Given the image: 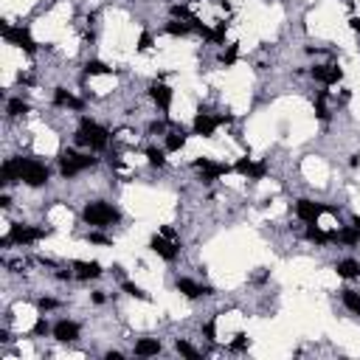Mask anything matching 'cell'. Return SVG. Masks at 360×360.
I'll return each instance as SVG.
<instances>
[{
    "label": "cell",
    "instance_id": "39",
    "mask_svg": "<svg viewBox=\"0 0 360 360\" xmlns=\"http://www.w3.org/2000/svg\"><path fill=\"white\" fill-rule=\"evenodd\" d=\"M160 234L166 236V239H172V242H178V234H175L172 228H160Z\"/></svg>",
    "mask_w": 360,
    "mask_h": 360
},
{
    "label": "cell",
    "instance_id": "26",
    "mask_svg": "<svg viewBox=\"0 0 360 360\" xmlns=\"http://www.w3.org/2000/svg\"><path fill=\"white\" fill-rule=\"evenodd\" d=\"M22 112H28V104L22 99H11L9 101V115H22Z\"/></svg>",
    "mask_w": 360,
    "mask_h": 360
},
{
    "label": "cell",
    "instance_id": "35",
    "mask_svg": "<svg viewBox=\"0 0 360 360\" xmlns=\"http://www.w3.org/2000/svg\"><path fill=\"white\" fill-rule=\"evenodd\" d=\"M45 332H48V324H45L43 318H40V321L34 324V335H45Z\"/></svg>",
    "mask_w": 360,
    "mask_h": 360
},
{
    "label": "cell",
    "instance_id": "31",
    "mask_svg": "<svg viewBox=\"0 0 360 360\" xmlns=\"http://www.w3.org/2000/svg\"><path fill=\"white\" fill-rule=\"evenodd\" d=\"M172 14H175V17H183V20H191V14H189L186 6H172Z\"/></svg>",
    "mask_w": 360,
    "mask_h": 360
},
{
    "label": "cell",
    "instance_id": "27",
    "mask_svg": "<svg viewBox=\"0 0 360 360\" xmlns=\"http://www.w3.org/2000/svg\"><path fill=\"white\" fill-rule=\"evenodd\" d=\"M146 158H149V163H152V166H163V163H166V158H163L160 149H146Z\"/></svg>",
    "mask_w": 360,
    "mask_h": 360
},
{
    "label": "cell",
    "instance_id": "24",
    "mask_svg": "<svg viewBox=\"0 0 360 360\" xmlns=\"http://www.w3.org/2000/svg\"><path fill=\"white\" fill-rule=\"evenodd\" d=\"M175 349H178V352L183 355V358H191V360H197V358H200V352H197V349L191 346V343H186V340H178V343H175Z\"/></svg>",
    "mask_w": 360,
    "mask_h": 360
},
{
    "label": "cell",
    "instance_id": "25",
    "mask_svg": "<svg viewBox=\"0 0 360 360\" xmlns=\"http://www.w3.org/2000/svg\"><path fill=\"white\" fill-rule=\"evenodd\" d=\"M85 70H88V73H93V76H101V73H110V68L104 65V62H99V59H90L88 65H85Z\"/></svg>",
    "mask_w": 360,
    "mask_h": 360
},
{
    "label": "cell",
    "instance_id": "5",
    "mask_svg": "<svg viewBox=\"0 0 360 360\" xmlns=\"http://www.w3.org/2000/svg\"><path fill=\"white\" fill-rule=\"evenodd\" d=\"M0 31H3V37L9 40V43H14V45H20V48H25L28 54H34V40H31V34L28 31H22V28H9V25H0Z\"/></svg>",
    "mask_w": 360,
    "mask_h": 360
},
{
    "label": "cell",
    "instance_id": "15",
    "mask_svg": "<svg viewBox=\"0 0 360 360\" xmlns=\"http://www.w3.org/2000/svg\"><path fill=\"white\" fill-rule=\"evenodd\" d=\"M217 118H211V115H208V112H200V115H197V118H194V133L197 135H211L214 130H217Z\"/></svg>",
    "mask_w": 360,
    "mask_h": 360
},
{
    "label": "cell",
    "instance_id": "34",
    "mask_svg": "<svg viewBox=\"0 0 360 360\" xmlns=\"http://www.w3.org/2000/svg\"><path fill=\"white\" fill-rule=\"evenodd\" d=\"M211 40H217V43H223V40H225V22H220V25L214 28V37H211Z\"/></svg>",
    "mask_w": 360,
    "mask_h": 360
},
{
    "label": "cell",
    "instance_id": "42",
    "mask_svg": "<svg viewBox=\"0 0 360 360\" xmlns=\"http://www.w3.org/2000/svg\"><path fill=\"white\" fill-rule=\"evenodd\" d=\"M107 360H121V352H107Z\"/></svg>",
    "mask_w": 360,
    "mask_h": 360
},
{
    "label": "cell",
    "instance_id": "18",
    "mask_svg": "<svg viewBox=\"0 0 360 360\" xmlns=\"http://www.w3.org/2000/svg\"><path fill=\"white\" fill-rule=\"evenodd\" d=\"M358 273H360V262H355V259H343L338 265V276H343V279H355Z\"/></svg>",
    "mask_w": 360,
    "mask_h": 360
},
{
    "label": "cell",
    "instance_id": "21",
    "mask_svg": "<svg viewBox=\"0 0 360 360\" xmlns=\"http://www.w3.org/2000/svg\"><path fill=\"white\" fill-rule=\"evenodd\" d=\"M343 304H346V310H352L355 315H360V292L343 290Z\"/></svg>",
    "mask_w": 360,
    "mask_h": 360
},
{
    "label": "cell",
    "instance_id": "20",
    "mask_svg": "<svg viewBox=\"0 0 360 360\" xmlns=\"http://www.w3.org/2000/svg\"><path fill=\"white\" fill-rule=\"evenodd\" d=\"M307 239H310V242H315V245H324V242H329V239H332V234H324L318 225H310V228H307Z\"/></svg>",
    "mask_w": 360,
    "mask_h": 360
},
{
    "label": "cell",
    "instance_id": "4",
    "mask_svg": "<svg viewBox=\"0 0 360 360\" xmlns=\"http://www.w3.org/2000/svg\"><path fill=\"white\" fill-rule=\"evenodd\" d=\"M93 163H96V158L76 155L73 149H62V155H59V169H62V175H65V178H73L76 172L93 166Z\"/></svg>",
    "mask_w": 360,
    "mask_h": 360
},
{
    "label": "cell",
    "instance_id": "13",
    "mask_svg": "<svg viewBox=\"0 0 360 360\" xmlns=\"http://www.w3.org/2000/svg\"><path fill=\"white\" fill-rule=\"evenodd\" d=\"M73 270H76L79 279H96V276H101L99 262H73Z\"/></svg>",
    "mask_w": 360,
    "mask_h": 360
},
{
    "label": "cell",
    "instance_id": "16",
    "mask_svg": "<svg viewBox=\"0 0 360 360\" xmlns=\"http://www.w3.org/2000/svg\"><path fill=\"white\" fill-rule=\"evenodd\" d=\"M158 352H160V343L152 340V338H144V340L135 343V355H138V358H152V355H158Z\"/></svg>",
    "mask_w": 360,
    "mask_h": 360
},
{
    "label": "cell",
    "instance_id": "37",
    "mask_svg": "<svg viewBox=\"0 0 360 360\" xmlns=\"http://www.w3.org/2000/svg\"><path fill=\"white\" fill-rule=\"evenodd\" d=\"M90 242H96V245H110V239L101 234H90Z\"/></svg>",
    "mask_w": 360,
    "mask_h": 360
},
{
    "label": "cell",
    "instance_id": "19",
    "mask_svg": "<svg viewBox=\"0 0 360 360\" xmlns=\"http://www.w3.org/2000/svg\"><path fill=\"white\" fill-rule=\"evenodd\" d=\"M54 101H56V104H62V107H76V110L82 107V101L73 99V96H70V93H65L62 88H59V90L54 93Z\"/></svg>",
    "mask_w": 360,
    "mask_h": 360
},
{
    "label": "cell",
    "instance_id": "41",
    "mask_svg": "<svg viewBox=\"0 0 360 360\" xmlns=\"http://www.w3.org/2000/svg\"><path fill=\"white\" fill-rule=\"evenodd\" d=\"M349 25H352V31H360V17H352V20H349Z\"/></svg>",
    "mask_w": 360,
    "mask_h": 360
},
{
    "label": "cell",
    "instance_id": "8",
    "mask_svg": "<svg viewBox=\"0 0 360 360\" xmlns=\"http://www.w3.org/2000/svg\"><path fill=\"white\" fill-rule=\"evenodd\" d=\"M43 231L40 228H25V225H11V234H9V242H17V245H25V242H34L40 239Z\"/></svg>",
    "mask_w": 360,
    "mask_h": 360
},
{
    "label": "cell",
    "instance_id": "10",
    "mask_svg": "<svg viewBox=\"0 0 360 360\" xmlns=\"http://www.w3.org/2000/svg\"><path fill=\"white\" fill-rule=\"evenodd\" d=\"M313 76L318 79V82H324V85H335V82H340V68L335 65H315L313 68Z\"/></svg>",
    "mask_w": 360,
    "mask_h": 360
},
{
    "label": "cell",
    "instance_id": "29",
    "mask_svg": "<svg viewBox=\"0 0 360 360\" xmlns=\"http://www.w3.org/2000/svg\"><path fill=\"white\" fill-rule=\"evenodd\" d=\"M124 290L130 292V295H133V298H144V301H146V292L141 290V287H135L133 281H124Z\"/></svg>",
    "mask_w": 360,
    "mask_h": 360
},
{
    "label": "cell",
    "instance_id": "2",
    "mask_svg": "<svg viewBox=\"0 0 360 360\" xmlns=\"http://www.w3.org/2000/svg\"><path fill=\"white\" fill-rule=\"evenodd\" d=\"M14 166H17V178L25 180L28 186H43L45 180H48V169H45L40 160H31V158H17V160H14Z\"/></svg>",
    "mask_w": 360,
    "mask_h": 360
},
{
    "label": "cell",
    "instance_id": "33",
    "mask_svg": "<svg viewBox=\"0 0 360 360\" xmlns=\"http://www.w3.org/2000/svg\"><path fill=\"white\" fill-rule=\"evenodd\" d=\"M37 307H40V310L45 313V310H54L56 301H54V298H40V301H37Z\"/></svg>",
    "mask_w": 360,
    "mask_h": 360
},
{
    "label": "cell",
    "instance_id": "11",
    "mask_svg": "<svg viewBox=\"0 0 360 360\" xmlns=\"http://www.w3.org/2000/svg\"><path fill=\"white\" fill-rule=\"evenodd\" d=\"M54 338L62 340V343H70V340L79 338V326L73 324V321H59V324L54 326Z\"/></svg>",
    "mask_w": 360,
    "mask_h": 360
},
{
    "label": "cell",
    "instance_id": "3",
    "mask_svg": "<svg viewBox=\"0 0 360 360\" xmlns=\"http://www.w3.org/2000/svg\"><path fill=\"white\" fill-rule=\"evenodd\" d=\"M82 217H85L88 225H110L118 220V211L112 205H107V202H88Z\"/></svg>",
    "mask_w": 360,
    "mask_h": 360
},
{
    "label": "cell",
    "instance_id": "12",
    "mask_svg": "<svg viewBox=\"0 0 360 360\" xmlns=\"http://www.w3.org/2000/svg\"><path fill=\"white\" fill-rule=\"evenodd\" d=\"M236 172H239V175H245V178H265V172H268V169H265V163H253V160H250V158H242V160H239V163H236Z\"/></svg>",
    "mask_w": 360,
    "mask_h": 360
},
{
    "label": "cell",
    "instance_id": "32",
    "mask_svg": "<svg viewBox=\"0 0 360 360\" xmlns=\"http://www.w3.org/2000/svg\"><path fill=\"white\" fill-rule=\"evenodd\" d=\"M138 48H141V51H149V48H152V37H149V34H141V40H138Z\"/></svg>",
    "mask_w": 360,
    "mask_h": 360
},
{
    "label": "cell",
    "instance_id": "1",
    "mask_svg": "<svg viewBox=\"0 0 360 360\" xmlns=\"http://www.w3.org/2000/svg\"><path fill=\"white\" fill-rule=\"evenodd\" d=\"M107 130L99 127L96 121H90V118H82V127H79L76 133V144L82 146H93V149H104L107 146Z\"/></svg>",
    "mask_w": 360,
    "mask_h": 360
},
{
    "label": "cell",
    "instance_id": "30",
    "mask_svg": "<svg viewBox=\"0 0 360 360\" xmlns=\"http://www.w3.org/2000/svg\"><path fill=\"white\" fill-rule=\"evenodd\" d=\"M324 93H321V96H318V104H315V112H318V118H326V115H329V112H326V104H324Z\"/></svg>",
    "mask_w": 360,
    "mask_h": 360
},
{
    "label": "cell",
    "instance_id": "6",
    "mask_svg": "<svg viewBox=\"0 0 360 360\" xmlns=\"http://www.w3.org/2000/svg\"><path fill=\"white\" fill-rule=\"evenodd\" d=\"M326 211H332V208H326V205H318V202H313V200H298L295 202V214L301 217L304 223H315L321 214H326Z\"/></svg>",
    "mask_w": 360,
    "mask_h": 360
},
{
    "label": "cell",
    "instance_id": "40",
    "mask_svg": "<svg viewBox=\"0 0 360 360\" xmlns=\"http://www.w3.org/2000/svg\"><path fill=\"white\" fill-rule=\"evenodd\" d=\"M202 332H205V338H208V340H214V324H205V329H202Z\"/></svg>",
    "mask_w": 360,
    "mask_h": 360
},
{
    "label": "cell",
    "instance_id": "7",
    "mask_svg": "<svg viewBox=\"0 0 360 360\" xmlns=\"http://www.w3.org/2000/svg\"><path fill=\"white\" fill-rule=\"evenodd\" d=\"M149 248L155 250L158 256H163L166 262H172V259L178 256V242H172V239H166V236H152V242H149Z\"/></svg>",
    "mask_w": 360,
    "mask_h": 360
},
{
    "label": "cell",
    "instance_id": "9",
    "mask_svg": "<svg viewBox=\"0 0 360 360\" xmlns=\"http://www.w3.org/2000/svg\"><path fill=\"white\" fill-rule=\"evenodd\" d=\"M178 290L186 295V298H200V295H211V287H202L191 279H178Z\"/></svg>",
    "mask_w": 360,
    "mask_h": 360
},
{
    "label": "cell",
    "instance_id": "14",
    "mask_svg": "<svg viewBox=\"0 0 360 360\" xmlns=\"http://www.w3.org/2000/svg\"><path fill=\"white\" fill-rule=\"evenodd\" d=\"M194 166L205 172V180H214V178H220V175H228V166H223V163H211V160H205V158H200Z\"/></svg>",
    "mask_w": 360,
    "mask_h": 360
},
{
    "label": "cell",
    "instance_id": "22",
    "mask_svg": "<svg viewBox=\"0 0 360 360\" xmlns=\"http://www.w3.org/2000/svg\"><path fill=\"white\" fill-rule=\"evenodd\" d=\"M335 236L340 239V242H346V245H358V242H360V231H358V228H343V231L335 234Z\"/></svg>",
    "mask_w": 360,
    "mask_h": 360
},
{
    "label": "cell",
    "instance_id": "38",
    "mask_svg": "<svg viewBox=\"0 0 360 360\" xmlns=\"http://www.w3.org/2000/svg\"><path fill=\"white\" fill-rule=\"evenodd\" d=\"M245 346H248V338L239 332V335H236V340H234V349H245Z\"/></svg>",
    "mask_w": 360,
    "mask_h": 360
},
{
    "label": "cell",
    "instance_id": "43",
    "mask_svg": "<svg viewBox=\"0 0 360 360\" xmlns=\"http://www.w3.org/2000/svg\"><path fill=\"white\" fill-rule=\"evenodd\" d=\"M352 225H355V228L360 231V217H355V223H352Z\"/></svg>",
    "mask_w": 360,
    "mask_h": 360
},
{
    "label": "cell",
    "instance_id": "28",
    "mask_svg": "<svg viewBox=\"0 0 360 360\" xmlns=\"http://www.w3.org/2000/svg\"><path fill=\"white\" fill-rule=\"evenodd\" d=\"M166 28H169L172 37H183V34H189V25H186V22H169Z\"/></svg>",
    "mask_w": 360,
    "mask_h": 360
},
{
    "label": "cell",
    "instance_id": "36",
    "mask_svg": "<svg viewBox=\"0 0 360 360\" xmlns=\"http://www.w3.org/2000/svg\"><path fill=\"white\" fill-rule=\"evenodd\" d=\"M234 59H236V48L231 45V48H228V54H223V62H225V65H231Z\"/></svg>",
    "mask_w": 360,
    "mask_h": 360
},
{
    "label": "cell",
    "instance_id": "17",
    "mask_svg": "<svg viewBox=\"0 0 360 360\" xmlns=\"http://www.w3.org/2000/svg\"><path fill=\"white\" fill-rule=\"evenodd\" d=\"M149 93H152V99H155L163 110H169V104H172V90H169L166 85H152Z\"/></svg>",
    "mask_w": 360,
    "mask_h": 360
},
{
    "label": "cell",
    "instance_id": "23",
    "mask_svg": "<svg viewBox=\"0 0 360 360\" xmlns=\"http://www.w3.org/2000/svg\"><path fill=\"white\" fill-rule=\"evenodd\" d=\"M183 144H186V135H183V133H172L166 138V149H169V152H178V149H183Z\"/></svg>",
    "mask_w": 360,
    "mask_h": 360
}]
</instances>
